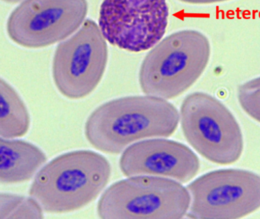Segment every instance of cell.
Returning a JSON list of instances; mask_svg holds the SVG:
<instances>
[{"mask_svg": "<svg viewBox=\"0 0 260 219\" xmlns=\"http://www.w3.org/2000/svg\"><path fill=\"white\" fill-rule=\"evenodd\" d=\"M2 1L6 2L8 3H17L18 2H21V0H2Z\"/></svg>", "mask_w": 260, "mask_h": 219, "instance_id": "16", "label": "cell"}, {"mask_svg": "<svg viewBox=\"0 0 260 219\" xmlns=\"http://www.w3.org/2000/svg\"><path fill=\"white\" fill-rule=\"evenodd\" d=\"M166 0H104L99 28L113 45L131 52L154 47L166 32Z\"/></svg>", "mask_w": 260, "mask_h": 219, "instance_id": "9", "label": "cell"}, {"mask_svg": "<svg viewBox=\"0 0 260 219\" xmlns=\"http://www.w3.org/2000/svg\"><path fill=\"white\" fill-rule=\"evenodd\" d=\"M211 46L196 30L171 34L154 46L142 61L139 84L145 95L173 99L190 88L206 70Z\"/></svg>", "mask_w": 260, "mask_h": 219, "instance_id": "3", "label": "cell"}, {"mask_svg": "<svg viewBox=\"0 0 260 219\" xmlns=\"http://www.w3.org/2000/svg\"><path fill=\"white\" fill-rule=\"evenodd\" d=\"M238 99L243 110L260 123V76L240 86Z\"/></svg>", "mask_w": 260, "mask_h": 219, "instance_id": "14", "label": "cell"}, {"mask_svg": "<svg viewBox=\"0 0 260 219\" xmlns=\"http://www.w3.org/2000/svg\"><path fill=\"white\" fill-rule=\"evenodd\" d=\"M111 167L92 151L58 156L35 175L29 194L47 213L75 212L95 200L106 187Z\"/></svg>", "mask_w": 260, "mask_h": 219, "instance_id": "2", "label": "cell"}, {"mask_svg": "<svg viewBox=\"0 0 260 219\" xmlns=\"http://www.w3.org/2000/svg\"><path fill=\"white\" fill-rule=\"evenodd\" d=\"M86 0H25L8 18V35L26 48H42L63 41L83 23Z\"/></svg>", "mask_w": 260, "mask_h": 219, "instance_id": "8", "label": "cell"}, {"mask_svg": "<svg viewBox=\"0 0 260 219\" xmlns=\"http://www.w3.org/2000/svg\"><path fill=\"white\" fill-rule=\"evenodd\" d=\"M108 58V44L99 25L85 20L55 50L52 74L58 91L69 99L86 97L100 84Z\"/></svg>", "mask_w": 260, "mask_h": 219, "instance_id": "6", "label": "cell"}, {"mask_svg": "<svg viewBox=\"0 0 260 219\" xmlns=\"http://www.w3.org/2000/svg\"><path fill=\"white\" fill-rule=\"evenodd\" d=\"M180 1L189 3V4H211V3H221V2L229 1V0H180Z\"/></svg>", "mask_w": 260, "mask_h": 219, "instance_id": "15", "label": "cell"}, {"mask_svg": "<svg viewBox=\"0 0 260 219\" xmlns=\"http://www.w3.org/2000/svg\"><path fill=\"white\" fill-rule=\"evenodd\" d=\"M46 161L47 156L36 145L0 136V183L27 181Z\"/></svg>", "mask_w": 260, "mask_h": 219, "instance_id": "11", "label": "cell"}, {"mask_svg": "<svg viewBox=\"0 0 260 219\" xmlns=\"http://www.w3.org/2000/svg\"><path fill=\"white\" fill-rule=\"evenodd\" d=\"M180 118L185 139L206 160L229 165L241 158L244 151L241 127L216 98L202 92L188 95L182 103Z\"/></svg>", "mask_w": 260, "mask_h": 219, "instance_id": "5", "label": "cell"}, {"mask_svg": "<svg viewBox=\"0 0 260 219\" xmlns=\"http://www.w3.org/2000/svg\"><path fill=\"white\" fill-rule=\"evenodd\" d=\"M30 125V114L24 101L10 84L0 77V136L22 137Z\"/></svg>", "mask_w": 260, "mask_h": 219, "instance_id": "12", "label": "cell"}, {"mask_svg": "<svg viewBox=\"0 0 260 219\" xmlns=\"http://www.w3.org/2000/svg\"><path fill=\"white\" fill-rule=\"evenodd\" d=\"M123 175L169 177L181 183L192 180L200 168L198 157L186 145L166 139L138 142L120 160Z\"/></svg>", "mask_w": 260, "mask_h": 219, "instance_id": "10", "label": "cell"}, {"mask_svg": "<svg viewBox=\"0 0 260 219\" xmlns=\"http://www.w3.org/2000/svg\"><path fill=\"white\" fill-rule=\"evenodd\" d=\"M187 190L191 218H241L260 209V176L251 171H212L188 185Z\"/></svg>", "mask_w": 260, "mask_h": 219, "instance_id": "7", "label": "cell"}, {"mask_svg": "<svg viewBox=\"0 0 260 219\" xmlns=\"http://www.w3.org/2000/svg\"><path fill=\"white\" fill-rule=\"evenodd\" d=\"M189 206V191L180 183L140 175L111 185L101 197L97 211L104 219H179Z\"/></svg>", "mask_w": 260, "mask_h": 219, "instance_id": "4", "label": "cell"}, {"mask_svg": "<svg viewBox=\"0 0 260 219\" xmlns=\"http://www.w3.org/2000/svg\"><path fill=\"white\" fill-rule=\"evenodd\" d=\"M44 211L31 197L0 194V219H38Z\"/></svg>", "mask_w": 260, "mask_h": 219, "instance_id": "13", "label": "cell"}, {"mask_svg": "<svg viewBox=\"0 0 260 219\" xmlns=\"http://www.w3.org/2000/svg\"><path fill=\"white\" fill-rule=\"evenodd\" d=\"M180 115L167 99L132 96L102 104L87 119L85 134L98 151L119 154L133 142L147 138L170 137Z\"/></svg>", "mask_w": 260, "mask_h": 219, "instance_id": "1", "label": "cell"}]
</instances>
